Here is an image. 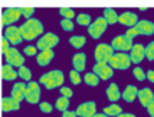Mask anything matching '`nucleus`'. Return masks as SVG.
<instances>
[{
  "instance_id": "f257e3e1",
  "label": "nucleus",
  "mask_w": 154,
  "mask_h": 117,
  "mask_svg": "<svg viewBox=\"0 0 154 117\" xmlns=\"http://www.w3.org/2000/svg\"><path fill=\"white\" fill-rule=\"evenodd\" d=\"M20 33H22V38L26 39V41H32L36 36L43 33V25L39 19H29L26 21L22 26H20Z\"/></svg>"
},
{
  "instance_id": "f03ea898",
  "label": "nucleus",
  "mask_w": 154,
  "mask_h": 117,
  "mask_svg": "<svg viewBox=\"0 0 154 117\" xmlns=\"http://www.w3.org/2000/svg\"><path fill=\"white\" fill-rule=\"evenodd\" d=\"M63 80H65L63 72L59 69H54V71H49V72L40 77L39 83L43 84L46 90H54L56 87H60L63 84Z\"/></svg>"
},
{
  "instance_id": "7ed1b4c3",
  "label": "nucleus",
  "mask_w": 154,
  "mask_h": 117,
  "mask_svg": "<svg viewBox=\"0 0 154 117\" xmlns=\"http://www.w3.org/2000/svg\"><path fill=\"white\" fill-rule=\"evenodd\" d=\"M112 69H127L131 65V58L125 52H117L108 62Z\"/></svg>"
},
{
  "instance_id": "20e7f679",
  "label": "nucleus",
  "mask_w": 154,
  "mask_h": 117,
  "mask_svg": "<svg viewBox=\"0 0 154 117\" xmlns=\"http://www.w3.org/2000/svg\"><path fill=\"white\" fill-rule=\"evenodd\" d=\"M115 51L111 45L108 43H100L97 48H95V59L97 62H109V59L114 56Z\"/></svg>"
},
{
  "instance_id": "39448f33",
  "label": "nucleus",
  "mask_w": 154,
  "mask_h": 117,
  "mask_svg": "<svg viewBox=\"0 0 154 117\" xmlns=\"http://www.w3.org/2000/svg\"><path fill=\"white\" fill-rule=\"evenodd\" d=\"M20 16H22V12L19 7H7L2 13V25L7 26V28L13 26V23L19 21Z\"/></svg>"
},
{
  "instance_id": "423d86ee",
  "label": "nucleus",
  "mask_w": 154,
  "mask_h": 117,
  "mask_svg": "<svg viewBox=\"0 0 154 117\" xmlns=\"http://www.w3.org/2000/svg\"><path fill=\"white\" fill-rule=\"evenodd\" d=\"M58 43H59V38L55 33H52V32H48V33H45L42 38L38 39L36 46H38V49H40V51H46V49L55 48Z\"/></svg>"
},
{
  "instance_id": "0eeeda50",
  "label": "nucleus",
  "mask_w": 154,
  "mask_h": 117,
  "mask_svg": "<svg viewBox=\"0 0 154 117\" xmlns=\"http://www.w3.org/2000/svg\"><path fill=\"white\" fill-rule=\"evenodd\" d=\"M107 26H108V22L104 19V16L102 17H97L92 22V25L88 26V33L91 35L94 39H100L101 35L107 30Z\"/></svg>"
},
{
  "instance_id": "6e6552de",
  "label": "nucleus",
  "mask_w": 154,
  "mask_h": 117,
  "mask_svg": "<svg viewBox=\"0 0 154 117\" xmlns=\"http://www.w3.org/2000/svg\"><path fill=\"white\" fill-rule=\"evenodd\" d=\"M111 46L114 48V51H118V52H127V51H131L134 43H133V39L127 38L125 35H118L115 36L112 42H111Z\"/></svg>"
},
{
  "instance_id": "1a4fd4ad",
  "label": "nucleus",
  "mask_w": 154,
  "mask_h": 117,
  "mask_svg": "<svg viewBox=\"0 0 154 117\" xmlns=\"http://www.w3.org/2000/svg\"><path fill=\"white\" fill-rule=\"evenodd\" d=\"M40 100V87L38 83L30 81L26 88V101L30 104H38Z\"/></svg>"
},
{
  "instance_id": "9d476101",
  "label": "nucleus",
  "mask_w": 154,
  "mask_h": 117,
  "mask_svg": "<svg viewBox=\"0 0 154 117\" xmlns=\"http://www.w3.org/2000/svg\"><path fill=\"white\" fill-rule=\"evenodd\" d=\"M5 58H6L7 64H9V65H12V67H17V68L23 67V62H25L23 55H22V54H20L16 48H10V49H9L6 54H5Z\"/></svg>"
},
{
  "instance_id": "9b49d317",
  "label": "nucleus",
  "mask_w": 154,
  "mask_h": 117,
  "mask_svg": "<svg viewBox=\"0 0 154 117\" xmlns=\"http://www.w3.org/2000/svg\"><path fill=\"white\" fill-rule=\"evenodd\" d=\"M94 72L100 77L101 80H109L114 75V69L107 62H97L94 65Z\"/></svg>"
},
{
  "instance_id": "f8f14e48",
  "label": "nucleus",
  "mask_w": 154,
  "mask_h": 117,
  "mask_svg": "<svg viewBox=\"0 0 154 117\" xmlns=\"http://www.w3.org/2000/svg\"><path fill=\"white\" fill-rule=\"evenodd\" d=\"M78 117H92L97 114V104L94 101H85L76 109Z\"/></svg>"
},
{
  "instance_id": "ddd939ff",
  "label": "nucleus",
  "mask_w": 154,
  "mask_h": 117,
  "mask_svg": "<svg viewBox=\"0 0 154 117\" xmlns=\"http://www.w3.org/2000/svg\"><path fill=\"white\" fill-rule=\"evenodd\" d=\"M5 38L10 42V45H19L23 41L22 33H20V28H16V26H9L5 29Z\"/></svg>"
},
{
  "instance_id": "4468645a",
  "label": "nucleus",
  "mask_w": 154,
  "mask_h": 117,
  "mask_svg": "<svg viewBox=\"0 0 154 117\" xmlns=\"http://www.w3.org/2000/svg\"><path fill=\"white\" fill-rule=\"evenodd\" d=\"M130 58H131V62L140 64L146 58V46L141 45V43H135L133 49L130 51Z\"/></svg>"
},
{
  "instance_id": "2eb2a0df",
  "label": "nucleus",
  "mask_w": 154,
  "mask_h": 117,
  "mask_svg": "<svg viewBox=\"0 0 154 117\" xmlns=\"http://www.w3.org/2000/svg\"><path fill=\"white\" fill-rule=\"evenodd\" d=\"M121 25H124V26H127L128 29L130 28H134L135 25L138 23V17H137V14L133 13V12H124V13L120 14V21H118Z\"/></svg>"
},
{
  "instance_id": "dca6fc26",
  "label": "nucleus",
  "mask_w": 154,
  "mask_h": 117,
  "mask_svg": "<svg viewBox=\"0 0 154 117\" xmlns=\"http://www.w3.org/2000/svg\"><path fill=\"white\" fill-rule=\"evenodd\" d=\"M135 29L138 30V33L140 35L150 36V35L154 33V23L151 21H146V19H143V21H140L137 25H135Z\"/></svg>"
},
{
  "instance_id": "f3484780",
  "label": "nucleus",
  "mask_w": 154,
  "mask_h": 117,
  "mask_svg": "<svg viewBox=\"0 0 154 117\" xmlns=\"http://www.w3.org/2000/svg\"><path fill=\"white\" fill-rule=\"evenodd\" d=\"M20 109V103L17 100H14L13 97H3L2 98V110L7 113V111H16Z\"/></svg>"
},
{
  "instance_id": "a211bd4d",
  "label": "nucleus",
  "mask_w": 154,
  "mask_h": 117,
  "mask_svg": "<svg viewBox=\"0 0 154 117\" xmlns=\"http://www.w3.org/2000/svg\"><path fill=\"white\" fill-rule=\"evenodd\" d=\"M138 100H140L141 106H144V107L147 109L148 106L154 101L153 91H151L150 88H141L140 91H138Z\"/></svg>"
},
{
  "instance_id": "6ab92c4d",
  "label": "nucleus",
  "mask_w": 154,
  "mask_h": 117,
  "mask_svg": "<svg viewBox=\"0 0 154 117\" xmlns=\"http://www.w3.org/2000/svg\"><path fill=\"white\" fill-rule=\"evenodd\" d=\"M54 51L52 49H46V51H40L39 54L36 55V61H38V64H39L40 67H46V65H49L51 62H52V59H54Z\"/></svg>"
},
{
  "instance_id": "aec40b11",
  "label": "nucleus",
  "mask_w": 154,
  "mask_h": 117,
  "mask_svg": "<svg viewBox=\"0 0 154 117\" xmlns=\"http://www.w3.org/2000/svg\"><path fill=\"white\" fill-rule=\"evenodd\" d=\"M26 88L27 85H25L23 83H16L13 85V88H12V97L14 100H17L19 103L26 100Z\"/></svg>"
},
{
  "instance_id": "412c9836",
  "label": "nucleus",
  "mask_w": 154,
  "mask_h": 117,
  "mask_svg": "<svg viewBox=\"0 0 154 117\" xmlns=\"http://www.w3.org/2000/svg\"><path fill=\"white\" fill-rule=\"evenodd\" d=\"M2 78L5 80V81H14L17 77H19V72L14 69V67L12 65H9V64H5L3 67H2Z\"/></svg>"
},
{
  "instance_id": "4be33fe9",
  "label": "nucleus",
  "mask_w": 154,
  "mask_h": 117,
  "mask_svg": "<svg viewBox=\"0 0 154 117\" xmlns=\"http://www.w3.org/2000/svg\"><path fill=\"white\" fill-rule=\"evenodd\" d=\"M72 65H74V69H76L78 72H79V71H84L85 67H87V55H85L84 52L75 54L74 58H72Z\"/></svg>"
},
{
  "instance_id": "5701e85b",
  "label": "nucleus",
  "mask_w": 154,
  "mask_h": 117,
  "mask_svg": "<svg viewBox=\"0 0 154 117\" xmlns=\"http://www.w3.org/2000/svg\"><path fill=\"white\" fill-rule=\"evenodd\" d=\"M107 97H108V100H109L111 103H117L121 97H122V93L120 91L118 85H117L115 83H112V84H109V85H108V88H107Z\"/></svg>"
},
{
  "instance_id": "b1692460",
  "label": "nucleus",
  "mask_w": 154,
  "mask_h": 117,
  "mask_svg": "<svg viewBox=\"0 0 154 117\" xmlns=\"http://www.w3.org/2000/svg\"><path fill=\"white\" fill-rule=\"evenodd\" d=\"M137 97H138V90H137L135 85H127L125 90L122 91V98L127 103H133Z\"/></svg>"
},
{
  "instance_id": "393cba45",
  "label": "nucleus",
  "mask_w": 154,
  "mask_h": 117,
  "mask_svg": "<svg viewBox=\"0 0 154 117\" xmlns=\"http://www.w3.org/2000/svg\"><path fill=\"white\" fill-rule=\"evenodd\" d=\"M104 19L108 22V25H114L117 22L120 21V16L117 14L114 9H111V7H105L104 9Z\"/></svg>"
},
{
  "instance_id": "a878e982",
  "label": "nucleus",
  "mask_w": 154,
  "mask_h": 117,
  "mask_svg": "<svg viewBox=\"0 0 154 117\" xmlns=\"http://www.w3.org/2000/svg\"><path fill=\"white\" fill-rule=\"evenodd\" d=\"M102 113H105V114H107V116H109V117H117V116H120L121 113H122V109H121V106L112 103L111 106L105 107Z\"/></svg>"
},
{
  "instance_id": "bb28decb",
  "label": "nucleus",
  "mask_w": 154,
  "mask_h": 117,
  "mask_svg": "<svg viewBox=\"0 0 154 117\" xmlns=\"http://www.w3.org/2000/svg\"><path fill=\"white\" fill-rule=\"evenodd\" d=\"M84 81H85V84L89 85V87H97V85L100 84V77L97 75L95 72H88V74H85V77H84Z\"/></svg>"
},
{
  "instance_id": "cd10ccee",
  "label": "nucleus",
  "mask_w": 154,
  "mask_h": 117,
  "mask_svg": "<svg viewBox=\"0 0 154 117\" xmlns=\"http://www.w3.org/2000/svg\"><path fill=\"white\" fill-rule=\"evenodd\" d=\"M69 43L74 46V48H82L85 43H87V38L85 36H82V35H75V36H72L71 39H69Z\"/></svg>"
},
{
  "instance_id": "c85d7f7f",
  "label": "nucleus",
  "mask_w": 154,
  "mask_h": 117,
  "mask_svg": "<svg viewBox=\"0 0 154 117\" xmlns=\"http://www.w3.org/2000/svg\"><path fill=\"white\" fill-rule=\"evenodd\" d=\"M68 107H69V98L68 97H59L58 100H56V103H55V109L56 110H59V111H66L68 110Z\"/></svg>"
},
{
  "instance_id": "c756f323",
  "label": "nucleus",
  "mask_w": 154,
  "mask_h": 117,
  "mask_svg": "<svg viewBox=\"0 0 154 117\" xmlns=\"http://www.w3.org/2000/svg\"><path fill=\"white\" fill-rule=\"evenodd\" d=\"M17 72H19V77L23 81H29V83L32 81V71L27 68V67H25V65L20 67V68L17 69Z\"/></svg>"
},
{
  "instance_id": "7c9ffc66",
  "label": "nucleus",
  "mask_w": 154,
  "mask_h": 117,
  "mask_svg": "<svg viewBox=\"0 0 154 117\" xmlns=\"http://www.w3.org/2000/svg\"><path fill=\"white\" fill-rule=\"evenodd\" d=\"M76 22H78V25H81V26H89L91 25V17H89V14L81 13L76 16Z\"/></svg>"
},
{
  "instance_id": "2f4dec72",
  "label": "nucleus",
  "mask_w": 154,
  "mask_h": 117,
  "mask_svg": "<svg viewBox=\"0 0 154 117\" xmlns=\"http://www.w3.org/2000/svg\"><path fill=\"white\" fill-rule=\"evenodd\" d=\"M59 13L63 16V19H72V17L75 16L74 9H69V7H60Z\"/></svg>"
},
{
  "instance_id": "473e14b6",
  "label": "nucleus",
  "mask_w": 154,
  "mask_h": 117,
  "mask_svg": "<svg viewBox=\"0 0 154 117\" xmlns=\"http://www.w3.org/2000/svg\"><path fill=\"white\" fill-rule=\"evenodd\" d=\"M133 74H134V77L138 80V81H144V80L147 78V74H146L144 69L140 68V67H135V68L133 69Z\"/></svg>"
},
{
  "instance_id": "72a5a7b5",
  "label": "nucleus",
  "mask_w": 154,
  "mask_h": 117,
  "mask_svg": "<svg viewBox=\"0 0 154 117\" xmlns=\"http://www.w3.org/2000/svg\"><path fill=\"white\" fill-rule=\"evenodd\" d=\"M146 58H148L150 61H154V41H151L146 46Z\"/></svg>"
},
{
  "instance_id": "f704fd0d",
  "label": "nucleus",
  "mask_w": 154,
  "mask_h": 117,
  "mask_svg": "<svg viewBox=\"0 0 154 117\" xmlns=\"http://www.w3.org/2000/svg\"><path fill=\"white\" fill-rule=\"evenodd\" d=\"M39 109L42 113L49 114V113H52V110H54V106L51 103H48V101H42V103H39Z\"/></svg>"
},
{
  "instance_id": "c9c22d12",
  "label": "nucleus",
  "mask_w": 154,
  "mask_h": 117,
  "mask_svg": "<svg viewBox=\"0 0 154 117\" xmlns=\"http://www.w3.org/2000/svg\"><path fill=\"white\" fill-rule=\"evenodd\" d=\"M60 26L63 30H66V32H71V30H74V23L71 19H62L60 21Z\"/></svg>"
},
{
  "instance_id": "e433bc0d",
  "label": "nucleus",
  "mask_w": 154,
  "mask_h": 117,
  "mask_svg": "<svg viewBox=\"0 0 154 117\" xmlns=\"http://www.w3.org/2000/svg\"><path fill=\"white\" fill-rule=\"evenodd\" d=\"M69 78H71L72 84H75V85L81 84V75H79V72H78L76 69H74V71H71V72H69Z\"/></svg>"
},
{
  "instance_id": "4c0bfd02",
  "label": "nucleus",
  "mask_w": 154,
  "mask_h": 117,
  "mask_svg": "<svg viewBox=\"0 0 154 117\" xmlns=\"http://www.w3.org/2000/svg\"><path fill=\"white\" fill-rule=\"evenodd\" d=\"M20 12H22V16L29 21V19H32V13L35 12V9L33 7H20Z\"/></svg>"
},
{
  "instance_id": "58836bf2",
  "label": "nucleus",
  "mask_w": 154,
  "mask_h": 117,
  "mask_svg": "<svg viewBox=\"0 0 154 117\" xmlns=\"http://www.w3.org/2000/svg\"><path fill=\"white\" fill-rule=\"evenodd\" d=\"M25 55H27V56L38 55V46H33V45H27L26 48H25Z\"/></svg>"
},
{
  "instance_id": "ea45409f",
  "label": "nucleus",
  "mask_w": 154,
  "mask_h": 117,
  "mask_svg": "<svg viewBox=\"0 0 154 117\" xmlns=\"http://www.w3.org/2000/svg\"><path fill=\"white\" fill-rule=\"evenodd\" d=\"M9 49H10V42L3 36V38H2V52H3V54H6Z\"/></svg>"
},
{
  "instance_id": "a19ab883",
  "label": "nucleus",
  "mask_w": 154,
  "mask_h": 117,
  "mask_svg": "<svg viewBox=\"0 0 154 117\" xmlns=\"http://www.w3.org/2000/svg\"><path fill=\"white\" fill-rule=\"evenodd\" d=\"M138 30H137V29H135V26L134 28H130L127 30V33H125V36H127V38H130V39H134L135 36H138Z\"/></svg>"
},
{
  "instance_id": "79ce46f5",
  "label": "nucleus",
  "mask_w": 154,
  "mask_h": 117,
  "mask_svg": "<svg viewBox=\"0 0 154 117\" xmlns=\"http://www.w3.org/2000/svg\"><path fill=\"white\" fill-rule=\"evenodd\" d=\"M60 94H62L63 97H68V98H71L74 93H72V90L68 88V87H60Z\"/></svg>"
},
{
  "instance_id": "37998d69",
  "label": "nucleus",
  "mask_w": 154,
  "mask_h": 117,
  "mask_svg": "<svg viewBox=\"0 0 154 117\" xmlns=\"http://www.w3.org/2000/svg\"><path fill=\"white\" fill-rule=\"evenodd\" d=\"M62 117H78V114H76V111L66 110V111H63V113H62Z\"/></svg>"
},
{
  "instance_id": "c03bdc74",
  "label": "nucleus",
  "mask_w": 154,
  "mask_h": 117,
  "mask_svg": "<svg viewBox=\"0 0 154 117\" xmlns=\"http://www.w3.org/2000/svg\"><path fill=\"white\" fill-rule=\"evenodd\" d=\"M147 78L150 83L154 84V69H150V71H147Z\"/></svg>"
},
{
  "instance_id": "a18cd8bd",
  "label": "nucleus",
  "mask_w": 154,
  "mask_h": 117,
  "mask_svg": "<svg viewBox=\"0 0 154 117\" xmlns=\"http://www.w3.org/2000/svg\"><path fill=\"white\" fill-rule=\"evenodd\" d=\"M147 113L150 114V117H154V101L147 107Z\"/></svg>"
},
{
  "instance_id": "49530a36",
  "label": "nucleus",
  "mask_w": 154,
  "mask_h": 117,
  "mask_svg": "<svg viewBox=\"0 0 154 117\" xmlns=\"http://www.w3.org/2000/svg\"><path fill=\"white\" fill-rule=\"evenodd\" d=\"M117 117H135L133 113H121L120 116H117Z\"/></svg>"
},
{
  "instance_id": "de8ad7c7",
  "label": "nucleus",
  "mask_w": 154,
  "mask_h": 117,
  "mask_svg": "<svg viewBox=\"0 0 154 117\" xmlns=\"http://www.w3.org/2000/svg\"><path fill=\"white\" fill-rule=\"evenodd\" d=\"M92 117H109V116H107L105 113H97L95 116H92Z\"/></svg>"
}]
</instances>
